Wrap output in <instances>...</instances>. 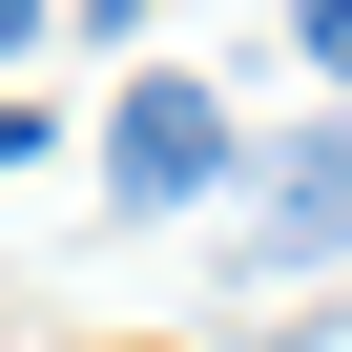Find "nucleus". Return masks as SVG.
<instances>
[{"label": "nucleus", "instance_id": "obj_3", "mask_svg": "<svg viewBox=\"0 0 352 352\" xmlns=\"http://www.w3.org/2000/svg\"><path fill=\"white\" fill-rule=\"evenodd\" d=\"M311 83H331V104H352V0H311Z\"/></svg>", "mask_w": 352, "mask_h": 352}, {"label": "nucleus", "instance_id": "obj_2", "mask_svg": "<svg viewBox=\"0 0 352 352\" xmlns=\"http://www.w3.org/2000/svg\"><path fill=\"white\" fill-rule=\"evenodd\" d=\"M249 249H270V270H331V249H352V124H311V145H290V187L249 208Z\"/></svg>", "mask_w": 352, "mask_h": 352}, {"label": "nucleus", "instance_id": "obj_4", "mask_svg": "<svg viewBox=\"0 0 352 352\" xmlns=\"http://www.w3.org/2000/svg\"><path fill=\"white\" fill-rule=\"evenodd\" d=\"M0 63H21V0H0Z\"/></svg>", "mask_w": 352, "mask_h": 352}, {"label": "nucleus", "instance_id": "obj_1", "mask_svg": "<svg viewBox=\"0 0 352 352\" xmlns=\"http://www.w3.org/2000/svg\"><path fill=\"white\" fill-rule=\"evenodd\" d=\"M228 166H249V145H228V104H208L187 63H166V83H124V145H104V208H124V228H166V208H208Z\"/></svg>", "mask_w": 352, "mask_h": 352}]
</instances>
